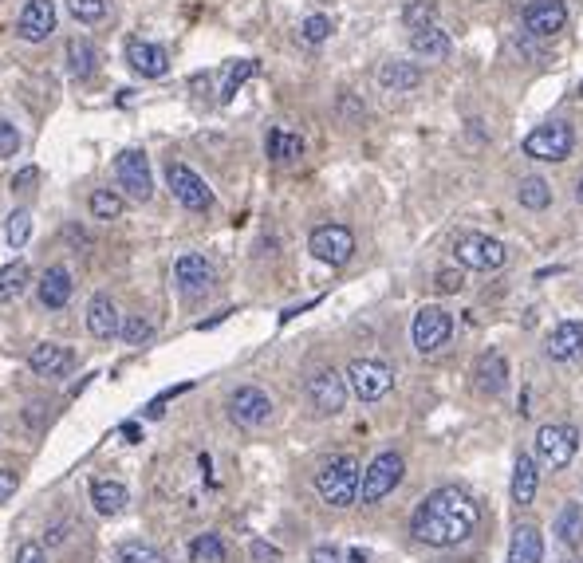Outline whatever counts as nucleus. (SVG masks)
Returning a JSON list of instances; mask_svg holds the SVG:
<instances>
[{"label": "nucleus", "instance_id": "nucleus-1", "mask_svg": "<svg viewBox=\"0 0 583 563\" xmlns=\"http://www.w3.org/2000/svg\"><path fill=\"white\" fill-rule=\"evenodd\" d=\"M477 520H481L477 501L457 485H442L414 508L410 532L426 548H457L477 532Z\"/></svg>", "mask_w": 583, "mask_h": 563}, {"label": "nucleus", "instance_id": "nucleus-2", "mask_svg": "<svg viewBox=\"0 0 583 563\" xmlns=\"http://www.w3.org/2000/svg\"><path fill=\"white\" fill-rule=\"evenodd\" d=\"M359 481H363L359 461H355L351 453H339V457H327L324 465H320V473H316V493H320V501L331 504V508H351V504L359 501Z\"/></svg>", "mask_w": 583, "mask_h": 563}, {"label": "nucleus", "instance_id": "nucleus-3", "mask_svg": "<svg viewBox=\"0 0 583 563\" xmlns=\"http://www.w3.org/2000/svg\"><path fill=\"white\" fill-rule=\"evenodd\" d=\"M402 473H406V461L402 453H379L367 469H363V481H359V501L363 504H379L383 497H390L398 485H402Z\"/></svg>", "mask_w": 583, "mask_h": 563}, {"label": "nucleus", "instance_id": "nucleus-4", "mask_svg": "<svg viewBox=\"0 0 583 563\" xmlns=\"http://www.w3.org/2000/svg\"><path fill=\"white\" fill-rule=\"evenodd\" d=\"M454 252L457 264L469 268V272H501L505 260H509V249L489 233H461Z\"/></svg>", "mask_w": 583, "mask_h": 563}, {"label": "nucleus", "instance_id": "nucleus-5", "mask_svg": "<svg viewBox=\"0 0 583 563\" xmlns=\"http://www.w3.org/2000/svg\"><path fill=\"white\" fill-rule=\"evenodd\" d=\"M580 453V430L568 422H548L536 430V457L548 469H568L572 457Z\"/></svg>", "mask_w": 583, "mask_h": 563}, {"label": "nucleus", "instance_id": "nucleus-6", "mask_svg": "<svg viewBox=\"0 0 583 563\" xmlns=\"http://www.w3.org/2000/svg\"><path fill=\"white\" fill-rule=\"evenodd\" d=\"M166 186L174 193V201L190 213H209L213 209V189L205 186V178L190 170L186 162H170L166 166Z\"/></svg>", "mask_w": 583, "mask_h": 563}, {"label": "nucleus", "instance_id": "nucleus-7", "mask_svg": "<svg viewBox=\"0 0 583 563\" xmlns=\"http://www.w3.org/2000/svg\"><path fill=\"white\" fill-rule=\"evenodd\" d=\"M576 146V130L568 123H544L524 138V154L536 162H564Z\"/></svg>", "mask_w": 583, "mask_h": 563}, {"label": "nucleus", "instance_id": "nucleus-8", "mask_svg": "<svg viewBox=\"0 0 583 563\" xmlns=\"http://www.w3.org/2000/svg\"><path fill=\"white\" fill-rule=\"evenodd\" d=\"M347 386L359 402H379L387 398L390 386H394V371H390L383 359H355L347 367Z\"/></svg>", "mask_w": 583, "mask_h": 563}, {"label": "nucleus", "instance_id": "nucleus-9", "mask_svg": "<svg viewBox=\"0 0 583 563\" xmlns=\"http://www.w3.org/2000/svg\"><path fill=\"white\" fill-rule=\"evenodd\" d=\"M450 335H454V315L446 312V308H422V312L414 315V323H410V339H414V347L422 355L442 351L450 343Z\"/></svg>", "mask_w": 583, "mask_h": 563}, {"label": "nucleus", "instance_id": "nucleus-10", "mask_svg": "<svg viewBox=\"0 0 583 563\" xmlns=\"http://www.w3.org/2000/svg\"><path fill=\"white\" fill-rule=\"evenodd\" d=\"M308 252H312L316 260L331 264V268H343V264L355 256V233H351L347 225H320V229H312V237H308Z\"/></svg>", "mask_w": 583, "mask_h": 563}, {"label": "nucleus", "instance_id": "nucleus-11", "mask_svg": "<svg viewBox=\"0 0 583 563\" xmlns=\"http://www.w3.org/2000/svg\"><path fill=\"white\" fill-rule=\"evenodd\" d=\"M115 178L127 189L130 201H150L154 197V174H150V158L142 150H123L115 158Z\"/></svg>", "mask_w": 583, "mask_h": 563}, {"label": "nucleus", "instance_id": "nucleus-12", "mask_svg": "<svg viewBox=\"0 0 583 563\" xmlns=\"http://www.w3.org/2000/svg\"><path fill=\"white\" fill-rule=\"evenodd\" d=\"M347 375H339V371H331V367H324V371H316V375L308 378V402H312V410L316 414H324V418H331V414H339L343 406H347Z\"/></svg>", "mask_w": 583, "mask_h": 563}, {"label": "nucleus", "instance_id": "nucleus-13", "mask_svg": "<svg viewBox=\"0 0 583 563\" xmlns=\"http://www.w3.org/2000/svg\"><path fill=\"white\" fill-rule=\"evenodd\" d=\"M229 418L245 430H257L272 418V398L260 390V386H237L229 394Z\"/></svg>", "mask_w": 583, "mask_h": 563}, {"label": "nucleus", "instance_id": "nucleus-14", "mask_svg": "<svg viewBox=\"0 0 583 563\" xmlns=\"http://www.w3.org/2000/svg\"><path fill=\"white\" fill-rule=\"evenodd\" d=\"M213 264L201 256V252H182L178 260H174V284L182 288V296H190V300H197V296H205L209 288H213Z\"/></svg>", "mask_w": 583, "mask_h": 563}, {"label": "nucleus", "instance_id": "nucleus-15", "mask_svg": "<svg viewBox=\"0 0 583 563\" xmlns=\"http://www.w3.org/2000/svg\"><path fill=\"white\" fill-rule=\"evenodd\" d=\"M56 32V4L52 0H28L16 16V36L28 44H44Z\"/></svg>", "mask_w": 583, "mask_h": 563}, {"label": "nucleus", "instance_id": "nucleus-16", "mask_svg": "<svg viewBox=\"0 0 583 563\" xmlns=\"http://www.w3.org/2000/svg\"><path fill=\"white\" fill-rule=\"evenodd\" d=\"M564 24H568L564 0H532V4L524 8V32H528V36L548 40V36L564 32Z\"/></svg>", "mask_w": 583, "mask_h": 563}, {"label": "nucleus", "instance_id": "nucleus-17", "mask_svg": "<svg viewBox=\"0 0 583 563\" xmlns=\"http://www.w3.org/2000/svg\"><path fill=\"white\" fill-rule=\"evenodd\" d=\"M28 367L44 378H67L79 367V355L71 347H60V343H36L32 355H28Z\"/></svg>", "mask_w": 583, "mask_h": 563}, {"label": "nucleus", "instance_id": "nucleus-18", "mask_svg": "<svg viewBox=\"0 0 583 563\" xmlns=\"http://www.w3.org/2000/svg\"><path fill=\"white\" fill-rule=\"evenodd\" d=\"M123 52H127L130 71L142 75V79H162V75L170 71V56H166V48H158V44H150V40L130 36Z\"/></svg>", "mask_w": 583, "mask_h": 563}, {"label": "nucleus", "instance_id": "nucleus-19", "mask_svg": "<svg viewBox=\"0 0 583 563\" xmlns=\"http://www.w3.org/2000/svg\"><path fill=\"white\" fill-rule=\"evenodd\" d=\"M71 292H75V284H71V272H67L64 264L44 268V276L36 280V300L48 312H64L67 304H71Z\"/></svg>", "mask_w": 583, "mask_h": 563}, {"label": "nucleus", "instance_id": "nucleus-20", "mask_svg": "<svg viewBox=\"0 0 583 563\" xmlns=\"http://www.w3.org/2000/svg\"><path fill=\"white\" fill-rule=\"evenodd\" d=\"M544 351H548L552 363H568V359L583 355V319H560V323L548 331Z\"/></svg>", "mask_w": 583, "mask_h": 563}, {"label": "nucleus", "instance_id": "nucleus-21", "mask_svg": "<svg viewBox=\"0 0 583 563\" xmlns=\"http://www.w3.org/2000/svg\"><path fill=\"white\" fill-rule=\"evenodd\" d=\"M87 331L95 339H103V343L123 335V312L115 308L111 296H91V304H87Z\"/></svg>", "mask_w": 583, "mask_h": 563}, {"label": "nucleus", "instance_id": "nucleus-22", "mask_svg": "<svg viewBox=\"0 0 583 563\" xmlns=\"http://www.w3.org/2000/svg\"><path fill=\"white\" fill-rule=\"evenodd\" d=\"M410 52L426 63H442V60H450L454 44H450V36H446L438 24H430V28H414V32H410Z\"/></svg>", "mask_w": 583, "mask_h": 563}, {"label": "nucleus", "instance_id": "nucleus-23", "mask_svg": "<svg viewBox=\"0 0 583 563\" xmlns=\"http://www.w3.org/2000/svg\"><path fill=\"white\" fill-rule=\"evenodd\" d=\"M64 63H67V75L83 83V79H91L99 71V52H95V44L87 36H71L64 48Z\"/></svg>", "mask_w": 583, "mask_h": 563}, {"label": "nucleus", "instance_id": "nucleus-24", "mask_svg": "<svg viewBox=\"0 0 583 563\" xmlns=\"http://www.w3.org/2000/svg\"><path fill=\"white\" fill-rule=\"evenodd\" d=\"M473 378H477V390H481V394H501L505 382H509V363H505V355H501V351H485V355L477 359V367H473Z\"/></svg>", "mask_w": 583, "mask_h": 563}, {"label": "nucleus", "instance_id": "nucleus-25", "mask_svg": "<svg viewBox=\"0 0 583 563\" xmlns=\"http://www.w3.org/2000/svg\"><path fill=\"white\" fill-rule=\"evenodd\" d=\"M379 87H383V91H394V95L414 91V87H422V67H418V63H406V60L383 63V67H379Z\"/></svg>", "mask_w": 583, "mask_h": 563}, {"label": "nucleus", "instance_id": "nucleus-26", "mask_svg": "<svg viewBox=\"0 0 583 563\" xmlns=\"http://www.w3.org/2000/svg\"><path fill=\"white\" fill-rule=\"evenodd\" d=\"M544 560V536L536 524H520L509 544V563H540Z\"/></svg>", "mask_w": 583, "mask_h": 563}, {"label": "nucleus", "instance_id": "nucleus-27", "mask_svg": "<svg viewBox=\"0 0 583 563\" xmlns=\"http://www.w3.org/2000/svg\"><path fill=\"white\" fill-rule=\"evenodd\" d=\"M127 501H130L127 485H119V481H91V504H95L99 516H119L127 508Z\"/></svg>", "mask_w": 583, "mask_h": 563}, {"label": "nucleus", "instance_id": "nucleus-28", "mask_svg": "<svg viewBox=\"0 0 583 563\" xmlns=\"http://www.w3.org/2000/svg\"><path fill=\"white\" fill-rule=\"evenodd\" d=\"M536 485H540V473H536V461L528 453H520L517 465H513V504H532L536 501Z\"/></svg>", "mask_w": 583, "mask_h": 563}, {"label": "nucleus", "instance_id": "nucleus-29", "mask_svg": "<svg viewBox=\"0 0 583 563\" xmlns=\"http://www.w3.org/2000/svg\"><path fill=\"white\" fill-rule=\"evenodd\" d=\"M264 150H268L272 162H296V158L304 154V138L292 134V130H284V126H276V130H268Z\"/></svg>", "mask_w": 583, "mask_h": 563}, {"label": "nucleus", "instance_id": "nucleus-30", "mask_svg": "<svg viewBox=\"0 0 583 563\" xmlns=\"http://www.w3.org/2000/svg\"><path fill=\"white\" fill-rule=\"evenodd\" d=\"M32 284V268L24 260H12L0 268V304H12L16 296H24Z\"/></svg>", "mask_w": 583, "mask_h": 563}, {"label": "nucleus", "instance_id": "nucleus-31", "mask_svg": "<svg viewBox=\"0 0 583 563\" xmlns=\"http://www.w3.org/2000/svg\"><path fill=\"white\" fill-rule=\"evenodd\" d=\"M556 536L568 544V548H576L583 540V508L580 504H564L560 508V516H556Z\"/></svg>", "mask_w": 583, "mask_h": 563}, {"label": "nucleus", "instance_id": "nucleus-32", "mask_svg": "<svg viewBox=\"0 0 583 563\" xmlns=\"http://www.w3.org/2000/svg\"><path fill=\"white\" fill-rule=\"evenodd\" d=\"M67 12L83 28H95V24H103L111 16V0H67Z\"/></svg>", "mask_w": 583, "mask_h": 563}, {"label": "nucleus", "instance_id": "nucleus-33", "mask_svg": "<svg viewBox=\"0 0 583 563\" xmlns=\"http://www.w3.org/2000/svg\"><path fill=\"white\" fill-rule=\"evenodd\" d=\"M517 197H520L524 209H536V213H540V209L552 205V186H548L544 178H520Z\"/></svg>", "mask_w": 583, "mask_h": 563}, {"label": "nucleus", "instance_id": "nucleus-34", "mask_svg": "<svg viewBox=\"0 0 583 563\" xmlns=\"http://www.w3.org/2000/svg\"><path fill=\"white\" fill-rule=\"evenodd\" d=\"M123 193H115V189H95L91 193V217L95 221H115L119 213H123Z\"/></svg>", "mask_w": 583, "mask_h": 563}, {"label": "nucleus", "instance_id": "nucleus-35", "mask_svg": "<svg viewBox=\"0 0 583 563\" xmlns=\"http://www.w3.org/2000/svg\"><path fill=\"white\" fill-rule=\"evenodd\" d=\"M28 237H32V213L28 209H16L8 217V225H4V241H8V249H24Z\"/></svg>", "mask_w": 583, "mask_h": 563}, {"label": "nucleus", "instance_id": "nucleus-36", "mask_svg": "<svg viewBox=\"0 0 583 563\" xmlns=\"http://www.w3.org/2000/svg\"><path fill=\"white\" fill-rule=\"evenodd\" d=\"M253 75H257V63H253V60L229 63V71H225V83H221V103H229V99L241 91V83H245V79H253Z\"/></svg>", "mask_w": 583, "mask_h": 563}, {"label": "nucleus", "instance_id": "nucleus-37", "mask_svg": "<svg viewBox=\"0 0 583 563\" xmlns=\"http://www.w3.org/2000/svg\"><path fill=\"white\" fill-rule=\"evenodd\" d=\"M190 560L194 563H225V544H221V536H213V532L197 536L194 544H190Z\"/></svg>", "mask_w": 583, "mask_h": 563}, {"label": "nucleus", "instance_id": "nucleus-38", "mask_svg": "<svg viewBox=\"0 0 583 563\" xmlns=\"http://www.w3.org/2000/svg\"><path fill=\"white\" fill-rule=\"evenodd\" d=\"M115 560L119 563H166V556H162L158 548L142 544V540H127V544L115 548Z\"/></svg>", "mask_w": 583, "mask_h": 563}, {"label": "nucleus", "instance_id": "nucleus-39", "mask_svg": "<svg viewBox=\"0 0 583 563\" xmlns=\"http://www.w3.org/2000/svg\"><path fill=\"white\" fill-rule=\"evenodd\" d=\"M434 12H438L434 0H414V4L402 12V20H406V28L414 32V28H430V24H434Z\"/></svg>", "mask_w": 583, "mask_h": 563}, {"label": "nucleus", "instance_id": "nucleus-40", "mask_svg": "<svg viewBox=\"0 0 583 563\" xmlns=\"http://www.w3.org/2000/svg\"><path fill=\"white\" fill-rule=\"evenodd\" d=\"M150 335H154V323H150L146 315H127V323H123V339H127V347L146 343Z\"/></svg>", "mask_w": 583, "mask_h": 563}, {"label": "nucleus", "instance_id": "nucleus-41", "mask_svg": "<svg viewBox=\"0 0 583 563\" xmlns=\"http://www.w3.org/2000/svg\"><path fill=\"white\" fill-rule=\"evenodd\" d=\"M335 32V24H331V16H308L304 24H300V36L308 40V44H324L327 36Z\"/></svg>", "mask_w": 583, "mask_h": 563}, {"label": "nucleus", "instance_id": "nucleus-42", "mask_svg": "<svg viewBox=\"0 0 583 563\" xmlns=\"http://www.w3.org/2000/svg\"><path fill=\"white\" fill-rule=\"evenodd\" d=\"M190 386H194V382H182V386H170V390H166V394H158V398H154V402H150V406H146L142 414H146V418H162V414H166V402H170V398H178V394H186Z\"/></svg>", "mask_w": 583, "mask_h": 563}, {"label": "nucleus", "instance_id": "nucleus-43", "mask_svg": "<svg viewBox=\"0 0 583 563\" xmlns=\"http://www.w3.org/2000/svg\"><path fill=\"white\" fill-rule=\"evenodd\" d=\"M16 150H20V130L8 119H0V158H12Z\"/></svg>", "mask_w": 583, "mask_h": 563}, {"label": "nucleus", "instance_id": "nucleus-44", "mask_svg": "<svg viewBox=\"0 0 583 563\" xmlns=\"http://www.w3.org/2000/svg\"><path fill=\"white\" fill-rule=\"evenodd\" d=\"M461 284H465V280H461V272H454V268H442V272H438V284H434V288L450 296V292H461Z\"/></svg>", "mask_w": 583, "mask_h": 563}, {"label": "nucleus", "instance_id": "nucleus-45", "mask_svg": "<svg viewBox=\"0 0 583 563\" xmlns=\"http://www.w3.org/2000/svg\"><path fill=\"white\" fill-rule=\"evenodd\" d=\"M16 493H20V477L8 473V469H0V504L8 501V497H16Z\"/></svg>", "mask_w": 583, "mask_h": 563}, {"label": "nucleus", "instance_id": "nucleus-46", "mask_svg": "<svg viewBox=\"0 0 583 563\" xmlns=\"http://www.w3.org/2000/svg\"><path fill=\"white\" fill-rule=\"evenodd\" d=\"M36 178H40L36 166H24V170L12 178V189H16V193H28V186H36Z\"/></svg>", "mask_w": 583, "mask_h": 563}, {"label": "nucleus", "instance_id": "nucleus-47", "mask_svg": "<svg viewBox=\"0 0 583 563\" xmlns=\"http://www.w3.org/2000/svg\"><path fill=\"white\" fill-rule=\"evenodd\" d=\"M312 563H343V552L331 544H320V548H312Z\"/></svg>", "mask_w": 583, "mask_h": 563}, {"label": "nucleus", "instance_id": "nucleus-48", "mask_svg": "<svg viewBox=\"0 0 583 563\" xmlns=\"http://www.w3.org/2000/svg\"><path fill=\"white\" fill-rule=\"evenodd\" d=\"M16 563H44V548H40V544H24L20 556H16Z\"/></svg>", "mask_w": 583, "mask_h": 563}, {"label": "nucleus", "instance_id": "nucleus-49", "mask_svg": "<svg viewBox=\"0 0 583 563\" xmlns=\"http://www.w3.org/2000/svg\"><path fill=\"white\" fill-rule=\"evenodd\" d=\"M253 560H280V552L272 548V544H264V540H253Z\"/></svg>", "mask_w": 583, "mask_h": 563}, {"label": "nucleus", "instance_id": "nucleus-50", "mask_svg": "<svg viewBox=\"0 0 583 563\" xmlns=\"http://www.w3.org/2000/svg\"><path fill=\"white\" fill-rule=\"evenodd\" d=\"M123 438H127V441H142V430L130 422V426H123Z\"/></svg>", "mask_w": 583, "mask_h": 563}, {"label": "nucleus", "instance_id": "nucleus-51", "mask_svg": "<svg viewBox=\"0 0 583 563\" xmlns=\"http://www.w3.org/2000/svg\"><path fill=\"white\" fill-rule=\"evenodd\" d=\"M576 201L583 205V178H580V186H576Z\"/></svg>", "mask_w": 583, "mask_h": 563}]
</instances>
